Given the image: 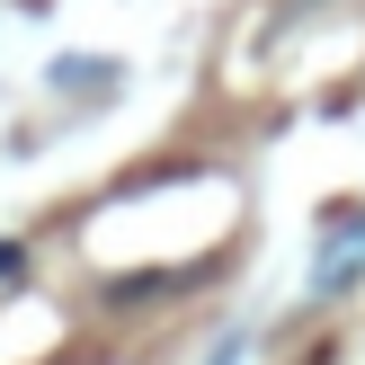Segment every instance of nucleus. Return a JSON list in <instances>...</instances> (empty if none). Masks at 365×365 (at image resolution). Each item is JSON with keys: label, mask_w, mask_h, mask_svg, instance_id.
<instances>
[{"label": "nucleus", "mask_w": 365, "mask_h": 365, "mask_svg": "<svg viewBox=\"0 0 365 365\" xmlns=\"http://www.w3.org/2000/svg\"><path fill=\"white\" fill-rule=\"evenodd\" d=\"M365 285V205H339L321 223V259H312V303H339Z\"/></svg>", "instance_id": "1"}, {"label": "nucleus", "mask_w": 365, "mask_h": 365, "mask_svg": "<svg viewBox=\"0 0 365 365\" xmlns=\"http://www.w3.org/2000/svg\"><path fill=\"white\" fill-rule=\"evenodd\" d=\"M178 285H187V277H170V267H134V277L107 285V294H116V303H143V294H178Z\"/></svg>", "instance_id": "2"}, {"label": "nucleus", "mask_w": 365, "mask_h": 365, "mask_svg": "<svg viewBox=\"0 0 365 365\" xmlns=\"http://www.w3.org/2000/svg\"><path fill=\"white\" fill-rule=\"evenodd\" d=\"M0 285H27V250L18 241H0Z\"/></svg>", "instance_id": "3"}]
</instances>
